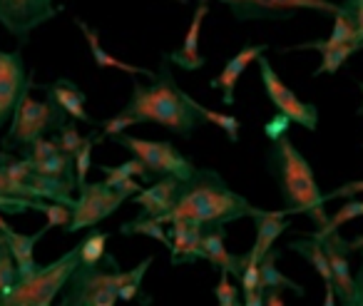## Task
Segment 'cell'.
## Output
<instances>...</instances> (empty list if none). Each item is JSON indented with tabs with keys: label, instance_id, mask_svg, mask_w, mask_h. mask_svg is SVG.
Returning a JSON list of instances; mask_svg holds the SVG:
<instances>
[{
	"label": "cell",
	"instance_id": "6da1fadb",
	"mask_svg": "<svg viewBox=\"0 0 363 306\" xmlns=\"http://www.w3.org/2000/svg\"><path fill=\"white\" fill-rule=\"evenodd\" d=\"M172 62L162 55V65L157 70V77L152 85H142V82H132V97L125 105V115H132L140 122H155V125L169 130L172 135H179L184 140L192 137L194 130H199L204 117L189 105L187 92L182 90L172 77Z\"/></svg>",
	"mask_w": 363,
	"mask_h": 306
},
{
	"label": "cell",
	"instance_id": "7402d4cb",
	"mask_svg": "<svg viewBox=\"0 0 363 306\" xmlns=\"http://www.w3.org/2000/svg\"><path fill=\"white\" fill-rule=\"evenodd\" d=\"M43 90H45V95L50 97V100H55L57 105L67 112V117H70V120L85 122V125H90V127L100 125V122H95V117L87 115V110H85L87 95L72 80L60 77V80L52 82V85H43Z\"/></svg>",
	"mask_w": 363,
	"mask_h": 306
},
{
	"label": "cell",
	"instance_id": "ac0fdd59",
	"mask_svg": "<svg viewBox=\"0 0 363 306\" xmlns=\"http://www.w3.org/2000/svg\"><path fill=\"white\" fill-rule=\"evenodd\" d=\"M179 185L182 182L177 177H160L155 185H150L147 190L137 192L132 197L137 207H142V214H150V217H157L162 222V217H167L172 212L177 202V195H179ZM164 224V222H162Z\"/></svg>",
	"mask_w": 363,
	"mask_h": 306
},
{
	"label": "cell",
	"instance_id": "d6a6232c",
	"mask_svg": "<svg viewBox=\"0 0 363 306\" xmlns=\"http://www.w3.org/2000/svg\"><path fill=\"white\" fill-rule=\"evenodd\" d=\"M95 135L97 132H92V135H87L85 140H82V145L75 150V175H77V187H82L87 182V172H90V167H92V147L97 145V140H95Z\"/></svg>",
	"mask_w": 363,
	"mask_h": 306
},
{
	"label": "cell",
	"instance_id": "3957f363",
	"mask_svg": "<svg viewBox=\"0 0 363 306\" xmlns=\"http://www.w3.org/2000/svg\"><path fill=\"white\" fill-rule=\"evenodd\" d=\"M267 167L281 190V200L289 214H306L316 226H326L331 217L326 214V200L318 190L311 165L296 150L286 135L272 142L267 152Z\"/></svg>",
	"mask_w": 363,
	"mask_h": 306
},
{
	"label": "cell",
	"instance_id": "1f68e13d",
	"mask_svg": "<svg viewBox=\"0 0 363 306\" xmlns=\"http://www.w3.org/2000/svg\"><path fill=\"white\" fill-rule=\"evenodd\" d=\"M16 281H18L16 259H13L11 249H8V244L3 241V244H0V306L6 304V296L13 291Z\"/></svg>",
	"mask_w": 363,
	"mask_h": 306
},
{
	"label": "cell",
	"instance_id": "7bdbcfd3",
	"mask_svg": "<svg viewBox=\"0 0 363 306\" xmlns=\"http://www.w3.org/2000/svg\"><path fill=\"white\" fill-rule=\"evenodd\" d=\"M363 256V249H361ZM356 306H363V259H361V269L356 274Z\"/></svg>",
	"mask_w": 363,
	"mask_h": 306
},
{
	"label": "cell",
	"instance_id": "4316f807",
	"mask_svg": "<svg viewBox=\"0 0 363 306\" xmlns=\"http://www.w3.org/2000/svg\"><path fill=\"white\" fill-rule=\"evenodd\" d=\"M358 50H363V43H346V45L318 48V53H321V65L313 70V77L323 75V72H328V75L338 72V67H341L343 62H346L348 58H351L353 53H358Z\"/></svg>",
	"mask_w": 363,
	"mask_h": 306
},
{
	"label": "cell",
	"instance_id": "52a82bcc",
	"mask_svg": "<svg viewBox=\"0 0 363 306\" xmlns=\"http://www.w3.org/2000/svg\"><path fill=\"white\" fill-rule=\"evenodd\" d=\"M115 145L125 147L127 152H132L135 157H140L142 162L147 165V170L152 172L155 177H177L179 182H187L189 177L197 172V167L192 165V160L182 155L172 142L160 140H140V137H130V135H115L110 137Z\"/></svg>",
	"mask_w": 363,
	"mask_h": 306
},
{
	"label": "cell",
	"instance_id": "836d02e7",
	"mask_svg": "<svg viewBox=\"0 0 363 306\" xmlns=\"http://www.w3.org/2000/svg\"><path fill=\"white\" fill-rule=\"evenodd\" d=\"M358 217H363V200H348L346 204H343L341 209L336 212V214H331L328 224L326 226H318V229L333 231V229H338L341 224H346V222L358 219Z\"/></svg>",
	"mask_w": 363,
	"mask_h": 306
},
{
	"label": "cell",
	"instance_id": "9c48e42d",
	"mask_svg": "<svg viewBox=\"0 0 363 306\" xmlns=\"http://www.w3.org/2000/svg\"><path fill=\"white\" fill-rule=\"evenodd\" d=\"M232 11L239 23L247 21H289L298 11H318L336 16L338 8L331 0H219Z\"/></svg>",
	"mask_w": 363,
	"mask_h": 306
},
{
	"label": "cell",
	"instance_id": "2e32d148",
	"mask_svg": "<svg viewBox=\"0 0 363 306\" xmlns=\"http://www.w3.org/2000/svg\"><path fill=\"white\" fill-rule=\"evenodd\" d=\"M209 13V0H199L197 11L192 16V26H189L187 35H184V43H182L177 50L164 53V58L172 62V65L182 67V70L194 72V70H202L207 65V58L199 53V35H202V26H204V18Z\"/></svg>",
	"mask_w": 363,
	"mask_h": 306
},
{
	"label": "cell",
	"instance_id": "ee69618b",
	"mask_svg": "<svg viewBox=\"0 0 363 306\" xmlns=\"http://www.w3.org/2000/svg\"><path fill=\"white\" fill-rule=\"evenodd\" d=\"M351 249H353V251H361V249H363V234H361V236H356V239H351Z\"/></svg>",
	"mask_w": 363,
	"mask_h": 306
},
{
	"label": "cell",
	"instance_id": "83f0119b",
	"mask_svg": "<svg viewBox=\"0 0 363 306\" xmlns=\"http://www.w3.org/2000/svg\"><path fill=\"white\" fill-rule=\"evenodd\" d=\"M187 100H189V105H192L194 110L204 117V122H212V125H217L219 130L227 135L229 142H239V130H242V122H239L237 117H234V115H222V112H217V110H209V107H204L202 102L194 100L189 92H187Z\"/></svg>",
	"mask_w": 363,
	"mask_h": 306
},
{
	"label": "cell",
	"instance_id": "ba28073f",
	"mask_svg": "<svg viewBox=\"0 0 363 306\" xmlns=\"http://www.w3.org/2000/svg\"><path fill=\"white\" fill-rule=\"evenodd\" d=\"M80 190V197L72 204L70 224L65 226L67 234H75L82 229H92L100 222H105L110 214H115L122 204L127 202L125 195L112 190L107 182H85Z\"/></svg>",
	"mask_w": 363,
	"mask_h": 306
},
{
	"label": "cell",
	"instance_id": "44dd1931",
	"mask_svg": "<svg viewBox=\"0 0 363 306\" xmlns=\"http://www.w3.org/2000/svg\"><path fill=\"white\" fill-rule=\"evenodd\" d=\"M298 236H301V239L289 241V249L301 254L303 259L318 271V276H321L323 284H326V299H323V304L333 306V301H336V289H333V271H331V264H328L326 249H323V244L316 236H311V234H298Z\"/></svg>",
	"mask_w": 363,
	"mask_h": 306
},
{
	"label": "cell",
	"instance_id": "5bb4252c",
	"mask_svg": "<svg viewBox=\"0 0 363 306\" xmlns=\"http://www.w3.org/2000/svg\"><path fill=\"white\" fill-rule=\"evenodd\" d=\"M249 217H252L254 226H257V241H254V246L247 251V259L257 261L259 264V261H262L264 256L274 249V244H277L279 236L291 226V222H289L286 209L272 212V209H262V207H252Z\"/></svg>",
	"mask_w": 363,
	"mask_h": 306
},
{
	"label": "cell",
	"instance_id": "bcb514c9",
	"mask_svg": "<svg viewBox=\"0 0 363 306\" xmlns=\"http://www.w3.org/2000/svg\"><path fill=\"white\" fill-rule=\"evenodd\" d=\"M358 87H361V92H363V82H358ZM358 112H361V117H363V102H361V110Z\"/></svg>",
	"mask_w": 363,
	"mask_h": 306
},
{
	"label": "cell",
	"instance_id": "ffe728a7",
	"mask_svg": "<svg viewBox=\"0 0 363 306\" xmlns=\"http://www.w3.org/2000/svg\"><path fill=\"white\" fill-rule=\"evenodd\" d=\"M75 26L80 28L82 38L87 40V48H90V55H92V60H95L97 70H120V72H127V75H145V77H150V80H155V77H157V72L150 70V67L130 65V62L117 60L112 53H107L105 48H102V43H100V33H97L95 28L87 26L82 18H75Z\"/></svg>",
	"mask_w": 363,
	"mask_h": 306
},
{
	"label": "cell",
	"instance_id": "4fadbf2b",
	"mask_svg": "<svg viewBox=\"0 0 363 306\" xmlns=\"http://www.w3.org/2000/svg\"><path fill=\"white\" fill-rule=\"evenodd\" d=\"M311 236H316L323 244L328 256V264L333 271V289L336 296L343 306H356V276L351 274V264H348V254H351V241H346L338 229L326 231V229H316L311 231Z\"/></svg>",
	"mask_w": 363,
	"mask_h": 306
},
{
	"label": "cell",
	"instance_id": "484cf974",
	"mask_svg": "<svg viewBox=\"0 0 363 306\" xmlns=\"http://www.w3.org/2000/svg\"><path fill=\"white\" fill-rule=\"evenodd\" d=\"M120 234H125V236L145 234V236H150V239L162 241V244H164L167 249L172 246L169 231L164 229V224H162V222L157 219V217H150V214H142V217H137V219L125 222V224L120 226Z\"/></svg>",
	"mask_w": 363,
	"mask_h": 306
},
{
	"label": "cell",
	"instance_id": "d590c367",
	"mask_svg": "<svg viewBox=\"0 0 363 306\" xmlns=\"http://www.w3.org/2000/svg\"><path fill=\"white\" fill-rule=\"evenodd\" d=\"M55 140H57V145H60L62 152H70V155H75V150L82 145V140H85V137H82L80 132H77L75 122H65V125H62L60 130H57Z\"/></svg>",
	"mask_w": 363,
	"mask_h": 306
},
{
	"label": "cell",
	"instance_id": "e575fe53",
	"mask_svg": "<svg viewBox=\"0 0 363 306\" xmlns=\"http://www.w3.org/2000/svg\"><path fill=\"white\" fill-rule=\"evenodd\" d=\"M229 276L232 274L219 271V281H217V286H214V296H217L219 306H237L239 301H242L239 299V289L229 281Z\"/></svg>",
	"mask_w": 363,
	"mask_h": 306
},
{
	"label": "cell",
	"instance_id": "5b68a950",
	"mask_svg": "<svg viewBox=\"0 0 363 306\" xmlns=\"http://www.w3.org/2000/svg\"><path fill=\"white\" fill-rule=\"evenodd\" d=\"M77 264H80V249L75 246L52 264L38 266L30 276L18 279L3 306H50L55 296L62 294Z\"/></svg>",
	"mask_w": 363,
	"mask_h": 306
},
{
	"label": "cell",
	"instance_id": "8992f818",
	"mask_svg": "<svg viewBox=\"0 0 363 306\" xmlns=\"http://www.w3.org/2000/svg\"><path fill=\"white\" fill-rule=\"evenodd\" d=\"M67 112L57 105L55 100L45 97V100H33L30 90L23 95L21 105H18L16 115L11 120V130L3 137V150H23V147L33 145L40 137H48L50 132H57L65 125Z\"/></svg>",
	"mask_w": 363,
	"mask_h": 306
},
{
	"label": "cell",
	"instance_id": "e0dca14e",
	"mask_svg": "<svg viewBox=\"0 0 363 306\" xmlns=\"http://www.w3.org/2000/svg\"><path fill=\"white\" fill-rule=\"evenodd\" d=\"M267 50H269V45H244L242 50H239L237 55H234L232 60L224 65V70L219 72L214 80H209V87H212V90L222 92V102L227 107L234 105V95H237L239 77H242L244 70H247V67L252 65L259 55H264Z\"/></svg>",
	"mask_w": 363,
	"mask_h": 306
},
{
	"label": "cell",
	"instance_id": "60d3db41",
	"mask_svg": "<svg viewBox=\"0 0 363 306\" xmlns=\"http://www.w3.org/2000/svg\"><path fill=\"white\" fill-rule=\"evenodd\" d=\"M105 182H107V185H110L115 192L125 195L127 200H132V197H135L137 192H142V185L135 180V177H127V180H105Z\"/></svg>",
	"mask_w": 363,
	"mask_h": 306
},
{
	"label": "cell",
	"instance_id": "8fae6325",
	"mask_svg": "<svg viewBox=\"0 0 363 306\" xmlns=\"http://www.w3.org/2000/svg\"><path fill=\"white\" fill-rule=\"evenodd\" d=\"M57 13H62V6L52 0H0V26L18 38L21 45H26L35 28L57 18Z\"/></svg>",
	"mask_w": 363,
	"mask_h": 306
},
{
	"label": "cell",
	"instance_id": "603a6c76",
	"mask_svg": "<svg viewBox=\"0 0 363 306\" xmlns=\"http://www.w3.org/2000/svg\"><path fill=\"white\" fill-rule=\"evenodd\" d=\"M48 234V229L43 226L40 231H35V234H21V231L11 229L6 236V244L8 249H11L13 259H16V266H18V279H26V276H30L33 271L38 269V261L35 256H33V249H35V244L43 239V236Z\"/></svg>",
	"mask_w": 363,
	"mask_h": 306
},
{
	"label": "cell",
	"instance_id": "b9f144b4",
	"mask_svg": "<svg viewBox=\"0 0 363 306\" xmlns=\"http://www.w3.org/2000/svg\"><path fill=\"white\" fill-rule=\"evenodd\" d=\"M264 304H267V306H281L284 304L281 291H279V289H267V291H264Z\"/></svg>",
	"mask_w": 363,
	"mask_h": 306
},
{
	"label": "cell",
	"instance_id": "9a60e30c",
	"mask_svg": "<svg viewBox=\"0 0 363 306\" xmlns=\"http://www.w3.org/2000/svg\"><path fill=\"white\" fill-rule=\"evenodd\" d=\"M202 234H204V226L197 224V222H189V219L172 222L169 264L179 266V264H192V261L207 259L204 246H202Z\"/></svg>",
	"mask_w": 363,
	"mask_h": 306
},
{
	"label": "cell",
	"instance_id": "f35d334b",
	"mask_svg": "<svg viewBox=\"0 0 363 306\" xmlns=\"http://www.w3.org/2000/svg\"><path fill=\"white\" fill-rule=\"evenodd\" d=\"M341 8L353 18L356 31H358V40L363 43V0H343Z\"/></svg>",
	"mask_w": 363,
	"mask_h": 306
},
{
	"label": "cell",
	"instance_id": "f546056e",
	"mask_svg": "<svg viewBox=\"0 0 363 306\" xmlns=\"http://www.w3.org/2000/svg\"><path fill=\"white\" fill-rule=\"evenodd\" d=\"M107 239H110V234L107 231H100V229H92L90 234L85 236V239L77 244V249H80V264H100L102 259H105V246H107Z\"/></svg>",
	"mask_w": 363,
	"mask_h": 306
},
{
	"label": "cell",
	"instance_id": "8d00e7d4",
	"mask_svg": "<svg viewBox=\"0 0 363 306\" xmlns=\"http://www.w3.org/2000/svg\"><path fill=\"white\" fill-rule=\"evenodd\" d=\"M132 125H137L135 117H132V115H125V112H120V115L107 117V120H102L97 127H102V135H105V140H110V137H115V135H122V132H127Z\"/></svg>",
	"mask_w": 363,
	"mask_h": 306
},
{
	"label": "cell",
	"instance_id": "277c9868",
	"mask_svg": "<svg viewBox=\"0 0 363 306\" xmlns=\"http://www.w3.org/2000/svg\"><path fill=\"white\" fill-rule=\"evenodd\" d=\"M155 256L142 259L135 269L122 271L117 259L112 254H105L100 264H77L72 271L70 281L62 289V306H115L117 304V291L125 286L127 281H142L147 269L152 266Z\"/></svg>",
	"mask_w": 363,
	"mask_h": 306
},
{
	"label": "cell",
	"instance_id": "f6af8a7d",
	"mask_svg": "<svg viewBox=\"0 0 363 306\" xmlns=\"http://www.w3.org/2000/svg\"><path fill=\"white\" fill-rule=\"evenodd\" d=\"M0 214H3V212H0ZM13 226H11V222L8 219H3V217H0V231H3V234H8V231H11Z\"/></svg>",
	"mask_w": 363,
	"mask_h": 306
},
{
	"label": "cell",
	"instance_id": "cb8c5ba5",
	"mask_svg": "<svg viewBox=\"0 0 363 306\" xmlns=\"http://www.w3.org/2000/svg\"><path fill=\"white\" fill-rule=\"evenodd\" d=\"M279 256H281V251L279 249H272L267 256H264L262 261H259V271H262V281H259V291H267V289H279V291H284V289H291V291H296L298 296H303V286L301 284H296V281H291L289 276H284L281 271L277 269V261H279Z\"/></svg>",
	"mask_w": 363,
	"mask_h": 306
},
{
	"label": "cell",
	"instance_id": "ab89813d",
	"mask_svg": "<svg viewBox=\"0 0 363 306\" xmlns=\"http://www.w3.org/2000/svg\"><path fill=\"white\" fill-rule=\"evenodd\" d=\"M356 195H363V180H356V182H346V185L336 187L333 192L323 195V200L331 202V200H341V197H356Z\"/></svg>",
	"mask_w": 363,
	"mask_h": 306
},
{
	"label": "cell",
	"instance_id": "7a4b0ae2",
	"mask_svg": "<svg viewBox=\"0 0 363 306\" xmlns=\"http://www.w3.org/2000/svg\"><path fill=\"white\" fill-rule=\"evenodd\" d=\"M252 204L247 197L237 195L232 187L224 182V177L214 170H197L187 182L179 185V195L167 217H162L164 224L174 219H189L202 226L237 222L249 217Z\"/></svg>",
	"mask_w": 363,
	"mask_h": 306
},
{
	"label": "cell",
	"instance_id": "f1b7e54d",
	"mask_svg": "<svg viewBox=\"0 0 363 306\" xmlns=\"http://www.w3.org/2000/svg\"><path fill=\"white\" fill-rule=\"evenodd\" d=\"M100 172L105 175V180H127V177H135V180H142V182L155 180V175L147 170L145 162H142L140 157H135V155H132V160L122 162V165H117V167L100 165Z\"/></svg>",
	"mask_w": 363,
	"mask_h": 306
},
{
	"label": "cell",
	"instance_id": "30bf717a",
	"mask_svg": "<svg viewBox=\"0 0 363 306\" xmlns=\"http://www.w3.org/2000/svg\"><path fill=\"white\" fill-rule=\"evenodd\" d=\"M259 77H262V85L267 97L272 100V105L277 107V112H284L286 117H291V122L301 125L303 130L313 132L318 127V107L311 105V102H303L296 97V92L289 90L281 82V77L277 75V70L272 67L269 58L259 55Z\"/></svg>",
	"mask_w": 363,
	"mask_h": 306
},
{
	"label": "cell",
	"instance_id": "d4e9b609",
	"mask_svg": "<svg viewBox=\"0 0 363 306\" xmlns=\"http://www.w3.org/2000/svg\"><path fill=\"white\" fill-rule=\"evenodd\" d=\"M30 162V160H28ZM33 172L45 177H57V180H65L70 185H77V175H75V157L70 152H55V155L45 157V160H35L30 162Z\"/></svg>",
	"mask_w": 363,
	"mask_h": 306
},
{
	"label": "cell",
	"instance_id": "74e56055",
	"mask_svg": "<svg viewBox=\"0 0 363 306\" xmlns=\"http://www.w3.org/2000/svg\"><path fill=\"white\" fill-rule=\"evenodd\" d=\"M291 125H294L291 117H286L284 112H277V115H274L272 120L264 125V135H267L272 142H277L279 137L289 135V127H291Z\"/></svg>",
	"mask_w": 363,
	"mask_h": 306
},
{
	"label": "cell",
	"instance_id": "4dcf8cb0",
	"mask_svg": "<svg viewBox=\"0 0 363 306\" xmlns=\"http://www.w3.org/2000/svg\"><path fill=\"white\" fill-rule=\"evenodd\" d=\"M242 294H244V304L247 306H262L264 304V294L259 291V281H262V271H259L257 261H247L242 271Z\"/></svg>",
	"mask_w": 363,
	"mask_h": 306
},
{
	"label": "cell",
	"instance_id": "7dc6e473",
	"mask_svg": "<svg viewBox=\"0 0 363 306\" xmlns=\"http://www.w3.org/2000/svg\"><path fill=\"white\" fill-rule=\"evenodd\" d=\"M177 3H182V6H184V3H187V0H177Z\"/></svg>",
	"mask_w": 363,
	"mask_h": 306
},
{
	"label": "cell",
	"instance_id": "d6986e66",
	"mask_svg": "<svg viewBox=\"0 0 363 306\" xmlns=\"http://www.w3.org/2000/svg\"><path fill=\"white\" fill-rule=\"evenodd\" d=\"M224 224H209L204 226L202 234V246L204 254H207V261L214 266L217 271H227V274L242 276L244 266H247V254H232L224 244Z\"/></svg>",
	"mask_w": 363,
	"mask_h": 306
},
{
	"label": "cell",
	"instance_id": "7c38bea8",
	"mask_svg": "<svg viewBox=\"0 0 363 306\" xmlns=\"http://www.w3.org/2000/svg\"><path fill=\"white\" fill-rule=\"evenodd\" d=\"M33 77L28 75L23 53L18 50H0V130L8 120H13L23 95L33 90Z\"/></svg>",
	"mask_w": 363,
	"mask_h": 306
}]
</instances>
